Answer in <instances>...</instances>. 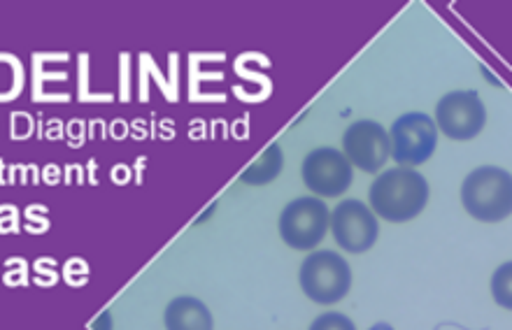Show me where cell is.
<instances>
[{
	"mask_svg": "<svg viewBox=\"0 0 512 330\" xmlns=\"http://www.w3.org/2000/svg\"><path fill=\"white\" fill-rule=\"evenodd\" d=\"M429 182L412 168H389L378 175L368 191V207L389 224H405L424 212L429 203Z\"/></svg>",
	"mask_w": 512,
	"mask_h": 330,
	"instance_id": "1",
	"label": "cell"
},
{
	"mask_svg": "<svg viewBox=\"0 0 512 330\" xmlns=\"http://www.w3.org/2000/svg\"><path fill=\"white\" fill-rule=\"evenodd\" d=\"M461 205L473 219L485 224L506 221L512 210V177L499 165H480L461 184Z\"/></svg>",
	"mask_w": 512,
	"mask_h": 330,
	"instance_id": "2",
	"label": "cell"
},
{
	"mask_svg": "<svg viewBox=\"0 0 512 330\" xmlns=\"http://www.w3.org/2000/svg\"><path fill=\"white\" fill-rule=\"evenodd\" d=\"M298 282L305 296L317 305L340 303L352 286V270L338 251L322 249L305 256L298 270Z\"/></svg>",
	"mask_w": 512,
	"mask_h": 330,
	"instance_id": "3",
	"label": "cell"
},
{
	"mask_svg": "<svg viewBox=\"0 0 512 330\" xmlns=\"http://www.w3.org/2000/svg\"><path fill=\"white\" fill-rule=\"evenodd\" d=\"M331 210L322 198L303 196L284 205L280 214V238L296 251H310L326 238Z\"/></svg>",
	"mask_w": 512,
	"mask_h": 330,
	"instance_id": "4",
	"label": "cell"
},
{
	"mask_svg": "<svg viewBox=\"0 0 512 330\" xmlns=\"http://www.w3.org/2000/svg\"><path fill=\"white\" fill-rule=\"evenodd\" d=\"M391 159L398 168H412L424 165L431 159L438 147V128L429 114L408 112L401 114L389 128Z\"/></svg>",
	"mask_w": 512,
	"mask_h": 330,
	"instance_id": "5",
	"label": "cell"
},
{
	"mask_svg": "<svg viewBox=\"0 0 512 330\" xmlns=\"http://www.w3.org/2000/svg\"><path fill=\"white\" fill-rule=\"evenodd\" d=\"M433 121H436L438 133L443 131L447 138L464 142L482 133L487 124V110L478 91H450L438 100Z\"/></svg>",
	"mask_w": 512,
	"mask_h": 330,
	"instance_id": "6",
	"label": "cell"
},
{
	"mask_svg": "<svg viewBox=\"0 0 512 330\" xmlns=\"http://www.w3.org/2000/svg\"><path fill=\"white\" fill-rule=\"evenodd\" d=\"M303 184L319 198H336L352 186L354 168L343 149L317 147L303 159Z\"/></svg>",
	"mask_w": 512,
	"mask_h": 330,
	"instance_id": "7",
	"label": "cell"
},
{
	"mask_svg": "<svg viewBox=\"0 0 512 330\" xmlns=\"http://www.w3.org/2000/svg\"><path fill=\"white\" fill-rule=\"evenodd\" d=\"M331 233L340 249L350 254H364L373 249L380 235V224L371 207L361 200H343L331 212Z\"/></svg>",
	"mask_w": 512,
	"mask_h": 330,
	"instance_id": "8",
	"label": "cell"
},
{
	"mask_svg": "<svg viewBox=\"0 0 512 330\" xmlns=\"http://www.w3.org/2000/svg\"><path fill=\"white\" fill-rule=\"evenodd\" d=\"M343 154L352 168L361 172H380L391 159L387 128L373 119H361L343 133Z\"/></svg>",
	"mask_w": 512,
	"mask_h": 330,
	"instance_id": "9",
	"label": "cell"
},
{
	"mask_svg": "<svg viewBox=\"0 0 512 330\" xmlns=\"http://www.w3.org/2000/svg\"><path fill=\"white\" fill-rule=\"evenodd\" d=\"M166 330H215V319L208 305L194 296H177L163 312Z\"/></svg>",
	"mask_w": 512,
	"mask_h": 330,
	"instance_id": "10",
	"label": "cell"
},
{
	"mask_svg": "<svg viewBox=\"0 0 512 330\" xmlns=\"http://www.w3.org/2000/svg\"><path fill=\"white\" fill-rule=\"evenodd\" d=\"M282 168H284L282 147L280 145H270V147H266V152H263L259 159H256L250 165V168H247L243 175H240V179H243L245 184L263 186V184L275 182V179L280 177Z\"/></svg>",
	"mask_w": 512,
	"mask_h": 330,
	"instance_id": "11",
	"label": "cell"
},
{
	"mask_svg": "<svg viewBox=\"0 0 512 330\" xmlns=\"http://www.w3.org/2000/svg\"><path fill=\"white\" fill-rule=\"evenodd\" d=\"M492 296L494 303L510 310L512 305V263L506 261L501 268H496L492 277Z\"/></svg>",
	"mask_w": 512,
	"mask_h": 330,
	"instance_id": "12",
	"label": "cell"
},
{
	"mask_svg": "<svg viewBox=\"0 0 512 330\" xmlns=\"http://www.w3.org/2000/svg\"><path fill=\"white\" fill-rule=\"evenodd\" d=\"M308 330H357V326H354V321L347 314L324 312L312 321Z\"/></svg>",
	"mask_w": 512,
	"mask_h": 330,
	"instance_id": "13",
	"label": "cell"
}]
</instances>
